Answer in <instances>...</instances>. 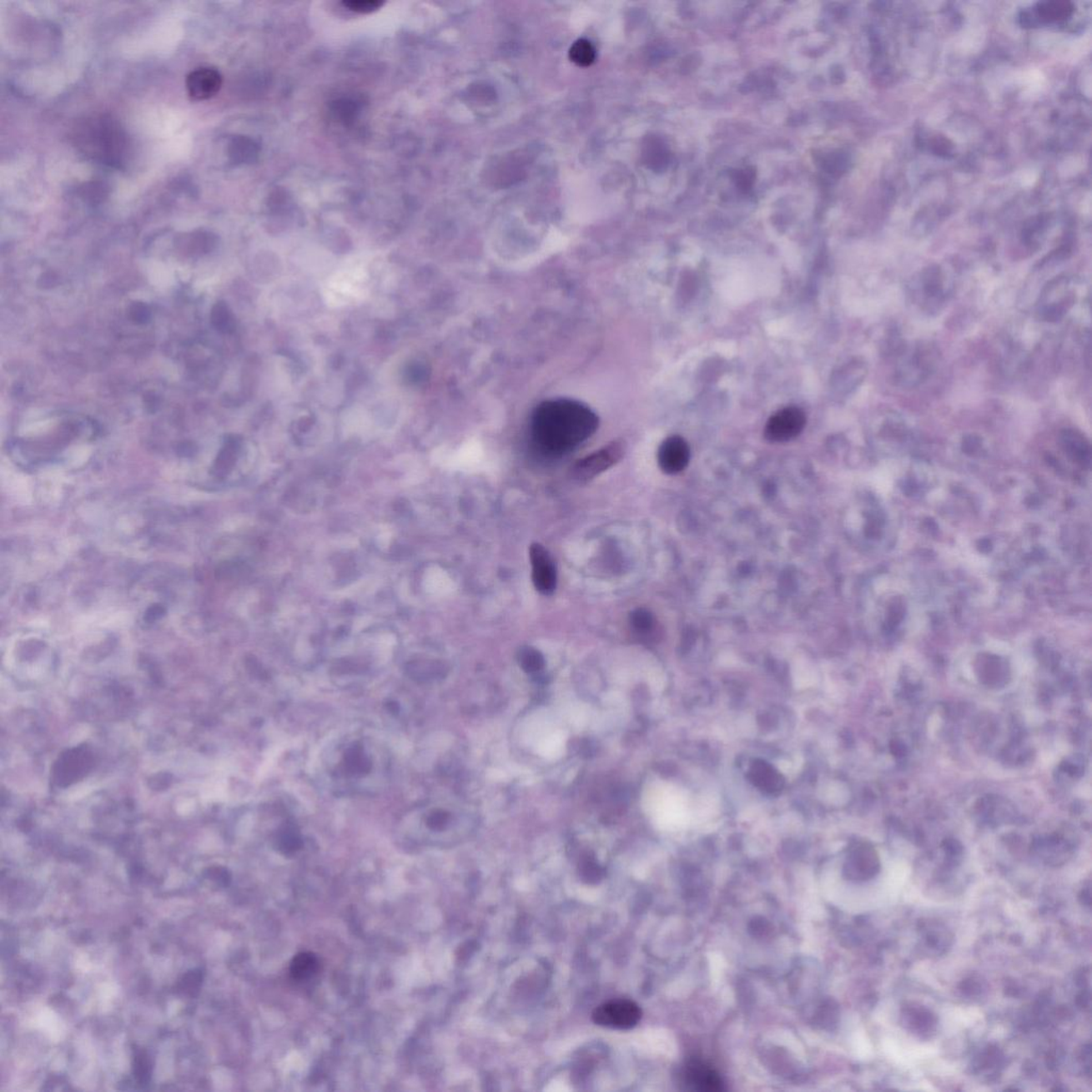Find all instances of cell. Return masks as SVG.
Instances as JSON below:
<instances>
[{
    "label": "cell",
    "mask_w": 1092,
    "mask_h": 1092,
    "mask_svg": "<svg viewBox=\"0 0 1092 1092\" xmlns=\"http://www.w3.org/2000/svg\"><path fill=\"white\" fill-rule=\"evenodd\" d=\"M921 933L926 948L939 954V955L945 953L950 944H952V936H950L949 931L940 923H925L922 926Z\"/></svg>",
    "instance_id": "obj_16"
},
{
    "label": "cell",
    "mask_w": 1092,
    "mask_h": 1092,
    "mask_svg": "<svg viewBox=\"0 0 1092 1092\" xmlns=\"http://www.w3.org/2000/svg\"><path fill=\"white\" fill-rule=\"evenodd\" d=\"M570 58L580 67H588L596 59V49L588 41H577L571 48Z\"/></svg>",
    "instance_id": "obj_18"
},
{
    "label": "cell",
    "mask_w": 1092,
    "mask_h": 1092,
    "mask_svg": "<svg viewBox=\"0 0 1092 1092\" xmlns=\"http://www.w3.org/2000/svg\"><path fill=\"white\" fill-rule=\"evenodd\" d=\"M1076 301V290L1068 275L1054 278L1041 290L1037 301V314L1047 323H1059L1068 315Z\"/></svg>",
    "instance_id": "obj_5"
},
{
    "label": "cell",
    "mask_w": 1092,
    "mask_h": 1092,
    "mask_svg": "<svg viewBox=\"0 0 1092 1092\" xmlns=\"http://www.w3.org/2000/svg\"><path fill=\"white\" fill-rule=\"evenodd\" d=\"M519 662L525 672L536 674L544 668L542 654L532 647H524L520 651Z\"/></svg>",
    "instance_id": "obj_19"
},
{
    "label": "cell",
    "mask_w": 1092,
    "mask_h": 1092,
    "mask_svg": "<svg viewBox=\"0 0 1092 1092\" xmlns=\"http://www.w3.org/2000/svg\"><path fill=\"white\" fill-rule=\"evenodd\" d=\"M1079 899L1080 902H1082L1083 905L1090 907V903H1091L1090 886H1088L1087 888H1084V890L1080 892Z\"/></svg>",
    "instance_id": "obj_28"
},
{
    "label": "cell",
    "mask_w": 1092,
    "mask_h": 1092,
    "mask_svg": "<svg viewBox=\"0 0 1092 1092\" xmlns=\"http://www.w3.org/2000/svg\"><path fill=\"white\" fill-rule=\"evenodd\" d=\"M388 754L366 735L347 734L325 754V773L339 791L365 792L380 787L388 767Z\"/></svg>",
    "instance_id": "obj_1"
},
{
    "label": "cell",
    "mask_w": 1092,
    "mask_h": 1092,
    "mask_svg": "<svg viewBox=\"0 0 1092 1092\" xmlns=\"http://www.w3.org/2000/svg\"><path fill=\"white\" fill-rule=\"evenodd\" d=\"M531 576L536 591L543 596L553 595L557 587V571L549 551L540 543L530 547Z\"/></svg>",
    "instance_id": "obj_9"
},
{
    "label": "cell",
    "mask_w": 1092,
    "mask_h": 1092,
    "mask_svg": "<svg viewBox=\"0 0 1092 1092\" xmlns=\"http://www.w3.org/2000/svg\"><path fill=\"white\" fill-rule=\"evenodd\" d=\"M642 1011L637 1003L627 999H611L597 1006L592 1021L603 1028L620 1030L634 1029L642 1020Z\"/></svg>",
    "instance_id": "obj_6"
},
{
    "label": "cell",
    "mask_w": 1092,
    "mask_h": 1092,
    "mask_svg": "<svg viewBox=\"0 0 1092 1092\" xmlns=\"http://www.w3.org/2000/svg\"><path fill=\"white\" fill-rule=\"evenodd\" d=\"M133 1066H135L133 1067V1073H135L138 1082H139L141 1085L148 1084L149 1079H151L152 1067L151 1064H149L148 1056L145 1055L144 1052H137L135 1056V1064H133Z\"/></svg>",
    "instance_id": "obj_21"
},
{
    "label": "cell",
    "mask_w": 1092,
    "mask_h": 1092,
    "mask_svg": "<svg viewBox=\"0 0 1092 1092\" xmlns=\"http://www.w3.org/2000/svg\"><path fill=\"white\" fill-rule=\"evenodd\" d=\"M624 454H626V444L622 440H614L587 457L578 460L572 467V476L580 482L592 481L593 478L616 465L623 458Z\"/></svg>",
    "instance_id": "obj_7"
},
{
    "label": "cell",
    "mask_w": 1092,
    "mask_h": 1092,
    "mask_svg": "<svg viewBox=\"0 0 1092 1092\" xmlns=\"http://www.w3.org/2000/svg\"><path fill=\"white\" fill-rule=\"evenodd\" d=\"M894 360L893 383L899 389L913 390L924 385L936 374L941 354L936 345L922 340L913 345L907 344Z\"/></svg>",
    "instance_id": "obj_4"
},
{
    "label": "cell",
    "mask_w": 1092,
    "mask_h": 1092,
    "mask_svg": "<svg viewBox=\"0 0 1092 1092\" xmlns=\"http://www.w3.org/2000/svg\"><path fill=\"white\" fill-rule=\"evenodd\" d=\"M807 425L806 414L802 409L788 407L773 414L766 424L765 438L772 443H785L794 440Z\"/></svg>",
    "instance_id": "obj_8"
},
{
    "label": "cell",
    "mask_w": 1092,
    "mask_h": 1092,
    "mask_svg": "<svg viewBox=\"0 0 1092 1092\" xmlns=\"http://www.w3.org/2000/svg\"><path fill=\"white\" fill-rule=\"evenodd\" d=\"M748 779L750 783L762 793L769 795H777L783 792L785 785V779L779 770H777L772 764L762 760L753 761L748 772Z\"/></svg>",
    "instance_id": "obj_13"
},
{
    "label": "cell",
    "mask_w": 1092,
    "mask_h": 1092,
    "mask_svg": "<svg viewBox=\"0 0 1092 1092\" xmlns=\"http://www.w3.org/2000/svg\"><path fill=\"white\" fill-rule=\"evenodd\" d=\"M203 980V974L200 969H194L193 972L187 973L182 980V986L188 994L195 995L200 989Z\"/></svg>",
    "instance_id": "obj_23"
},
{
    "label": "cell",
    "mask_w": 1092,
    "mask_h": 1092,
    "mask_svg": "<svg viewBox=\"0 0 1092 1092\" xmlns=\"http://www.w3.org/2000/svg\"><path fill=\"white\" fill-rule=\"evenodd\" d=\"M753 179H754L753 174H751V172H749L748 170H742L738 172V176H737L738 185L741 186L742 188H749L751 186V183H752L753 181Z\"/></svg>",
    "instance_id": "obj_27"
},
{
    "label": "cell",
    "mask_w": 1092,
    "mask_h": 1092,
    "mask_svg": "<svg viewBox=\"0 0 1092 1092\" xmlns=\"http://www.w3.org/2000/svg\"><path fill=\"white\" fill-rule=\"evenodd\" d=\"M686 1085L701 1092H719L724 1089L723 1080L717 1071L698 1059L689 1061L685 1068Z\"/></svg>",
    "instance_id": "obj_12"
},
{
    "label": "cell",
    "mask_w": 1092,
    "mask_h": 1092,
    "mask_svg": "<svg viewBox=\"0 0 1092 1092\" xmlns=\"http://www.w3.org/2000/svg\"><path fill=\"white\" fill-rule=\"evenodd\" d=\"M902 1022L908 1030L921 1038L930 1037L937 1028V1018L923 1006L905 1007L902 1013Z\"/></svg>",
    "instance_id": "obj_15"
},
{
    "label": "cell",
    "mask_w": 1092,
    "mask_h": 1092,
    "mask_svg": "<svg viewBox=\"0 0 1092 1092\" xmlns=\"http://www.w3.org/2000/svg\"><path fill=\"white\" fill-rule=\"evenodd\" d=\"M846 872L853 880H868L879 872V859L869 847L862 846L850 854Z\"/></svg>",
    "instance_id": "obj_14"
},
{
    "label": "cell",
    "mask_w": 1092,
    "mask_h": 1092,
    "mask_svg": "<svg viewBox=\"0 0 1092 1092\" xmlns=\"http://www.w3.org/2000/svg\"><path fill=\"white\" fill-rule=\"evenodd\" d=\"M130 318L137 324H145L151 318V309L143 302H135L129 309Z\"/></svg>",
    "instance_id": "obj_24"
},
{
    "label": "cell",
    "mask_w": 1092,
    "mask_h": 1092,
    "mask_svg": "<svg viewBox=\"0 0 1092 1092\" xmlns=\"http://www.w3.org/2000/svg\"><path fill=\"white\" fill-rule=\"evenodd\" d=\"M448 823L450 814L444 811H435L426 819V825L432 830H443Z\"/></svg>",
    "instance_id": "obj_25"
},
{
    "label": "cell",
    "mask_w": 1092,
    "mask_h": 1092,
    "mask_svg": "<svg viewBox=\"0 0 1092 1092\" xmlns=\"http://www.w3.org/2000/svg\"><path fill=\"white\" fill-rule=\"evenodd\" d=\"M955 283L952 271L944 265H928L910 279L907 297L915 308L927 315H937L953 296Z\"/></svg>",
    "instance_id": "obj_3"
},
{
    "label": "cell",
    "mask_w": 1092,
    "mask_h": 1092,
    "mask_svg": "<svg viewBox=\"0 0 1092 1092\" xmlns=\"http://www.w3.org/2000/svg\"><path fill=\"white\" fill-rule=\"evenodd\" d=\"M385 3L380 0H348L343 3V6L352 13L365 14L381 9Z\"/></svg>",
    "instance_id": "obj_22"
},
{
    "label": "cell",
    "mask_w": 1092,
    "mask_h": 1092,
    "mask_svg": "<svg viewBox=\"0 0 1092 1092\" xmlns=\"http://www.w3.org/2000/svg\"><path fill=\"white\" fill-rule=\"evenodd\" d=\"M222 86V76L214 68H199L187 76L188 94L194 101H205L214 97Z\"/></svg>",
    "instance_id": "obj_11"
},
{
    "label": "cell",
    "mask_w": 1092,
    "mask_h": 1092,
    "mask_svg": "<svg viewBox=\"0 0 1092 1092\" xmlns=\"http://www.w3.org/2000/svg\"><path fill=\"white\" fill-rule=\"evenodd\" d=\"M691 458V450L687 442L679 435L670 436L662 443L658 450V465L666 474H677L687 466Z\"/></svg>",
    "instance_id": "obj_10"
},
{
    "label": "cell",
    "mask_w": 1092,
    "mask_h": 1092,
    "mask_svg": "<svg viewBox=\"0 0 1092 1092\" xmlns=\"http://www.w3.org/2000/svg\"><path fill=\"white\" fill-rule=\"evenodd\" d=\"M212 320L214 327L219 329V330H224L225 327H227V324H228L227 320H229V316H228L227 310H225V309L224 308V305L217 304L216 306H214L212 314Z\"/></svg>",
    "instance_id": "obj_26"
},
{
    "label": "cell",
    "mask_w": 1092,
    "mask_h": 1092,
    "mask_svg": "<svg viewBox=\"0 0 1092 1092\" xmlns=\"http://www.w3.org/2000/svg\"><path fill=\"white\" fill-rule=\"evenodd\" d=\"M320 963L314 953H299L291 960L289 972L291 977L298 982H305L313 979L320 971Z\"/></svg>",
    "instance_id": "obj_17"
},
{
    "label": "cell",
    "mask_w": 1092,
    "mask_h": 1092,
    "mask_svg": "<svg viewBox=\"0 0 1092 1092\" xmlns=\"http://www.w3.org/2000/svg\"><path fill=\"white\" fill-rule=\"evenodd\" d=\"M599 428V417L587 405L559 398L543 401L531 419V435L536 445L547 455L569 453Z\"/></svg>",
    "instance_id": "obj_2"
},
{
    "label": "cell",
    "mask_w": 1092,
    "mask_h": 1092,
    "mask_svg": "<svg viewBox=\"0 0 1092 1092\" xmlns=\"http://www.w3.org/2000/svg\"><path fill=\"white\" fill-rule=\"evenodd\" d=\"M632 627L638 633L646 634L653 630L655 619L647 609L639 608L631 614Z\"/></svg>",
    "instance_id": "obj_20"
}]
</instances>
